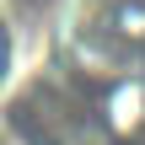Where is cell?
<instances>
[{
    "label": "cell",
    "instance_id": "1",
    "mask_svg": "<svg viewBox=\"0 0 145 145\" xmlns=\"http://www.w3.org/2000/svg\"><path fill=\"white\" fill-rule=\"evenodd\" d=\"M65 32L86 75L145 97V0H75Z\"/></svg>",
    "mask_w": 145,
    "mask_h": 145
}]
</instances>
